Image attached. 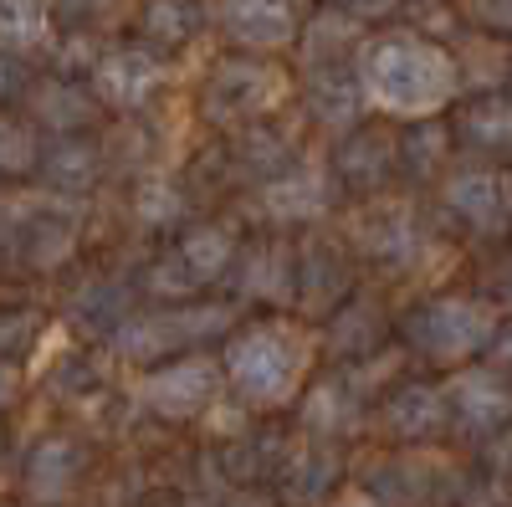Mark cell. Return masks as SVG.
I'll list each match as a JSON object with an SVG mask.
<instances>
[{
	"instance_id": "23",
	"label": "cell",
	"mask_w": 512,
	"mask_h": 507,
	"mask_svg": "<svg viewBox=\"0 0 512 507\" xmlns=\"http://www.w3.org/2000/svg\"><path fill=\"white\" fill-rule=\"evenodd\" d=\"M425 246V226L415 221V210L410 205H379L364 216L359 226V251L384 267H405L415 262V251Z\"/></svg>"
},
{
	"instance_id": "30",
	"label": "cell",
	"mask_w": 512,
	"mask_h": 507,
	"mask_svg": "<svg viewBox=\"0 0 512 507\" xmlns=\"http://www.w3.org/2000/svg\"><path fill=\"white\" fill-rule=\"evenodd\" d=\"M338 477V461L328 451H308V456H292L287 472H282V497L292 507H308V502H323V492L333 487Z\"/></svg>"
},
{
	"instance_id": "35",
	"label": "cell",
	"mask_w": 512,
	"mask_h": 507,
	"mask_svg": "<svg viewBox=\"0 0 512 507\" xmlns=\"http://www.w3.org/2000/svg\"><path fill=\"white\" fill-rule=\"evenodd\" d=\"M487 461H492L497 472H507V477H512V426L492 436V446H487Z\"/></svg>"
},
{
	"instance_id": "33",
	"label": "cell",
	"mask_w": 512,
	"mask_h": 507,
	"mask_svg": "<svg viewBox=\"0 0 512 507\" xmlns=\"http://www.w3.org/2000/svg\"><path fill=\"white\" fill-rule=\"evenodd\" d=\"M461 21L512 47V0H461Z\"/></svg>"
},
{
	"instance_id": "32",
	"label": "cell",
	"mask_w": 512,
	"mask_h": 507,
	"mask_svg": "<svg viewBox=\"0 0 512 507\" xmlns=\"http://www.w3.org/2000/svg\"><path fill=\"white\" fill-rule=\"evenodd\" d=\"M41 154H47V139H41L36 123L21 118V113H6V149H0V159H6V175H11V180L36 175Z\"/></svg>"
},
{
	"instance_id": "21",
	"label": "cell",
	"mask_w": 512,
	"mask_h": 507,
	"mask_svg": "<svg viewBox=\"0 0 512 507\" xmlns=\"http://www.w3.org/2000/svg\"><path fill=\"white\" fill-rule=\"evenodd\" d=\"M103 175V149L93 144V134H72V139H47V154H41L36 180L47 185V195H88Z\"/></svg>"
},
{
	"instance_id": "39",
	"label": "cell",
	"mask_w": 512,
	"mask_h": 507,
	"mask_svg": "<svg viewBox=\"0 0 512 507\" xmlns=\"http://www.w3.org/2000/svg\"><path fill=\"white\" fill-rule=\"evenodd\" d=\"M502 180H507V205H512V169H507V175H502Z\"/></svg>"
},
{
	"instance_id": "36",
	"label": "cell",
	"mask_w": 512,
	"mask_h": 507,
	"mask_svg": "<svg viewBox=\"0 0 512 507\" xmlns=\"http://www.w3.org/2000/svg\"><path fill=\"white\" fill-rule=\"evenodd\" d=\"M487 359H492V369H502V374L512 379V328H502V333H497V344L487 349Z\"/></svg>"
},
{
	"instance_id": "18",
	"label": "cell",
	"mask_w": 512,
	"mask_h": 507,
	"mask_svg": "<svg viewBox=\"0 0 512 507\" xmlns=\"http://www.w3.org/2000/svg\"><path fill=\"white\" fill-rule=\"evenodd\" d=\"M77 472H82V446L72 436H47V441H36L31 456H26L21 492H26L31 507H57V502H67Z\"/></svg>"
},
{
	"instance_id": "29",
	"label": "cell",
	"mask_w": 512,
	"mask_h": 507,
	"mask_svg": "<svg viewBox=\"0 0 512 507\" xmlns=\"http://www.w3.org/2000/svg\"><path fill=\"white\" fill-rule=\"evenodd\" d=\"M384 333V313L364 298H349L344 308L333 313V328H328V344L333 354H369Z\"/></svg>"
},
{
	"instance_id": "14",
	"label": "cell",
	"mask_w": 512,
	"mask_h": 507,
	"mask_svg": "<svg viewBox=\"0 0 512 507\" xmlns=\"http://www.w3.org/2000/svg\"><path fill=\"white\" fill-rule=\"evenodd\" d=\"M451 415L472 436H497L512 426V379L502 369H461L446 379Z\"/></svg>"
},
{
	"instance_id": "28",
	"label": "cell",
	"mask_w": 512,
	"mask_h": 507,
	"mask_svg": "<svg viewBox=\"0 0 512 507\" xmlns=\"http://www.w3.org/2000/svg\"><path fill=\"white\" fill-rule=\"evenodd\" d=\"M359 390L349 385V379H323V385L308 390L303 400V420H308V431H323V436H344L354 431V415H359Z\"/></svg>"
},
{
	"instance_id": "11",
	"label": "cell",
	"mask_w": 512,
	"mask_h": 507,
	"mask_svg": "<svg viewBox=\"0 0 512 507\" xmlns=\"http://www.w3.org/2000/svg\"><path fill=\"white\" fill-rule=\"evenodd\" d=\"M26 118L36 123L41 134L52 139H72V134H93L103 123V98L93 93L88 77H67V72H47L36 77V88L26 93Z\"/></svg>"
},
{
	"instance_id": "10",
	"label": "cell",
	"mask_w": 512,
	"mask_h": 507,
	"mask_svg": "<svg viewBox=\"0 0 512 507\" xmlns=\"http://www.w3.org/2000/svg\"><path fill=\"white\" fill-rule=\"evenodd\" d=\"M169 77V62L164 52L144 47V41H118V47H108L93 67V93L103 98L108 113H139Z\"/></svg>"
},
{
	"instance_id": "17",
	"label": "cell",
	"mask_w": 512,
	"mask_h": 507,
	"mask_svg": "<svg viewBox=\"0 0 512 507\" xmlns=\"http://www.w3.org/2000/svg\"><path fill=\"white\" fill-rule=\"evenodd\" d=\"M333 180H338L333 169L297 159L287 175L262 185V205H267L272 221H318V216H328V205H333Z\"/></svg>"
},
{
	"instance_id": "6",
	"label": "cell",
	"mask_w": 512,
	"mask_h": 507,
	"mask_svg": "<svg viewBox=\"0 0 512 507\" xmlns=\"http://www.w3.org/2000/svg\"><path fill=\"white\" fill-rule=\"evenodd\" d=\"M236 262H241L236 231L221 226V221H205V226L185 231L180 246L169 251L164 262H154V272H149V292H154V298H164V303H185V298H195L200 287L221 282Z\"/></svg>"
},
{
	"instance_id": "25",
	"label": "cell",
	"mask_w": 512,
	"mask_h": 507,
	"mask_svg": "<svg viewBox=\"0 0 512 507\" xmlns=\"http://www.w3.org/2000/svg\"><path fill=\"white\" fill-rule=\"evenodd\" d=\"M236 282H241L246 298L292 303V298H297V251L272 246V241L241 251V262H236Z\"/></svg>"
},
{
	"instance_id": "31",
	"label": "cell",
	"mask_w": 512,
	"mask_h": 507,
	"mask_svg": "<svg viewBox=\"0 0 512 507\" xmlns=\"http://www.w3.org/2000/svg\"><path fill=\"white\" fill-rule=\"evenodd\" d=\"M134 210H139V221L144 226H175L185 210H190V200H185V190L169 180V175H149V180H139V195H134Z\"/></svg>"
},
{
	"instance_id": "9",
	"label": "cell",
	"mask_w": 512,
	"mask_h": 507,
	"mask_svg": "<svg viewBox=\"0 0 512 507\" xmlns=\"http://www.w3.org/2000/svg\"><path fill=\"white\" fill-rule=\"evenodd\" d=\"M6 246L11 262H26L36 272H52L72 257L77 246V210L62 195L31 200V210H21V200H11L6 210Z\"/></svg>"
},
{
	"instance_id": "1",
	"label": "cell",
	"mask_w": 512,
	"mask_h": 507,
	"mask_svg": "<svg viewBox=\"0 0 512 507\" xmlns=\"http://www.w3.org/2000/svg\"><path fill=\"white\" fill-rule=\"evenodd\" d=\"M359 67H364L369 108L384 113V118H400V123L441 118L466 93L451 41H436L415 26H395V31L369 36Z\"/></svg>"
},
{
	"instance_id": "5",
	"label": "cell",
	"mask_w": 512,
	"mask_h": 507,
	"mask_svg": "<svg viewBox=\"0 0 512 507\" xmlns=\"http://www.w3.org/2000/svg\"><path fill=\"white\" fill-rule=\"evenodd\" d=\"M236 323L231 303H190V308H164V313H144V318H128L113 328V354L123 359H164V354H180L205 344L210 333H221Z\"/></svg>"
},
{
	"instance_id": "2",
	"label": "cell",
	"mask_w": 512,
	"mask_h": 507,
	"mask_svg": "<svg viewBox=\"0 0 512 507\" xmlns=\"http://www.w3.org/2000/svg\"><path fill=\"white\" fill-rule=\"evenodd\" d=\"M313 344L292 323H251L226 344V379L246 405H282L308 374Z\"/></svg>"
},
{
	"instance_id": "38",
	"label": "cell",
	"mask_w": 512,
	"mask_h": 507,
	"mask_svg": "<svg viewBox=\"0 0 512 507\" xmlns=\"http://www.w3.org/2000/svg\"><path fill=\"white\" fill-rule=\"evenodd\" d=\"M502 292H507V303H512V257H507V267H502Z\"/></svg>"
},
{
	"instance_id": "37",
	"label": "cell",
	"mask_w": 512,
	"mask_h": 507,
	"mask_svg": "<svg viewBox=\"0 0 512 507\" xmlns=\"http://www.w3.org/2000/svg\"><path fill=\"white\" fill-rule=\"evenodd\" d=\"M328 507H379V502H374V492H349V497H338Z\"/></svg>"
},
{
	"instance_id": "16",
	"label": "cell",
	"mask_w": 512,
	"mask_h": 507,
	"mask_svg": "<svg viewBox=\"0 0 512 507\" xmlns=\"http://www.w3.org/2000/svg\"><path fill=\"white\" fill-rule=\"evenodd\" d=\"M354 287V262L349 251H338L333 241H308L297 246V303L308 313H333L344 308Z\"/></svg>"
},
{
	"instance_id": "4",
	"label": "cell",
	"mask_w": 512,
	"mask_h": 507,
	"mask_svg": "<svg viewBox=\"0 0 512 507\" xmlns=\"http://www.w3.org/2000/svg\"><path fill=\"white\" fill-rule=\"evenodd\" d=\"M497 313L482 303V298H436V303H425L405 318V338L431 359V364H466V359H477L497 344Z\"/></svg>"
},
{
	"instance_id": "26",
	"label": "cell",
	"mask_w": 512,
	"mask_h": 507,
	"mask_svg": "<svg viewBox=\"0 0 512 507\" xmlns=\"http://www.w3.org/2000/svg\"><path fill=\"white\" fill-rule=\"evenodd\" d=\"M451 144H456L451 118L405 123V129H400V175H410V180H436V175H446Z\"/></svg>"
},
{
	"instance_id": "12",
	"label": "cell",
	"mask_w": 512,
	"mask_h": 507,
	"mask_svg": "<svg viewBox=\"0 0 512 507\" xmlns=\"http://www.w3.org/2000/svg\"><path fill=\"white\" fill-rule=\"evenodd\" d=\"M216 385H221L216 364L200 359V354H180V359H169V364L144 374L139 400L164 420H195L210 400H216Z\"/></svg>"
},
{
	"instance_id": "8",
	"label": "cell",
	"mask_w": 512,
	"mask_h": 507,
	"mask_svg": "<svg viewBox=\"0 0 512 507\" xmlns=\"http://www.w3.org/2000/svg\"><path fill=\"white\" fill-rule=\"evenodd\" d=\"M364 52L359 57H338V62H313L297 72V93H303V108L318 129L328 134H354L359 123H369V88H364Z\"/></svg>"
},
{
	"instance_id": "27",
	"label": "cell",
	"mask_w": 512,
	"mask_h": 507,
	"mask_svg": "<svg viewBox=\"0 0 512 507\" xmlns=\"http://www.w3.org/2000/svg\"><path fill=\"white\" fill-rule=\"evenodd\" d=\"M236 164L251 169L262 185H272L277 175H287V169L297 164V149L282 129H272V123H251V129L236 134Z\"/></svg>"
},
{
	"instance_id": "15",
	"label": "cell",
	"mask_w": 512,
	"mask_h": 507,
	"mask_svg": "<svg viewBox=\"0 0 512 507\" xmlns=\"http://www.w3.org/2000/svg\"><path fill=\"white\" fill-rule=\"evenodd\" d=\"M441 200L456 221H466L472 231H507L512 221V205H507V180L497 175V169H451V175L441 180Z\"/></svg>"
},
{
	"instance_id": "19",
	"label": "cell",
	"mask_w": 512,
	"mask_h": 507,
	"mask_svg": "<svg viewBox=\"0 0 512 507\" xmlns=\"http://www.w3.org/2000/svg\"><path fill=\"white\" fill-rule=\"evenodd\" d=\"M216 21L210 0H139V41L154 52H185L190 41Z\"/></svg>"
},
{
	"instance_id": "22",
	"label": "cell",
	"mask_w": 512,
	"mask_h": 507,
	"mask_svg": "<svg viewBox=\"0 0 512 507\" xmlns=\"http://www.w3.org/2000/svg\"><path fill=\"white\" fill-rule=\"evenodd\" d=\"M62 26L52 16V0H0V47L6 57L21 62H41L47 52H57Z\"/></svg>"
},
{
	"instance_id": "24",
	"label": "cell",
	"mask_w": 512,
	"mask_h": 507,
	"mask_svg": "<svg viewBox=\"0 0 512 507\" xmlns=\"http://www.w3.org/2000/svg\"><path fill=\"white\" fill-rule=\"evenodd\" d=\"M379 415H384V426H390L395 436H405V441H425V436H436L446 420H456L446 385H400L390 400H384Z\"/></svg>"
},
{
	"instance_id": "3",
	"label": "cell",
	"mask_w": 512,
	"mask_h": 507,
	"mask_svg": "<svg viewBox=\"0 0 512 507\" xmlns=\"http://www.w3.org/2000/svg\"><path fill=\"white\" fill-rule=\"evenodd\" d=\"M292 93L287 72L272 57H251V52H226L200 82V118L210 129L241 134L251 123H267L282 98Z\"/></svg>"
},
{
	"instance_id": "7",
	"label": "cell",
	"mask_w": 512,
	"mask_h": 507,
	"mask_svg": "<svg viewBox=\"0 0 512 507\" xmlns=\"http://www.w3.org/2000/svg\"><path fill=\"white\" fill-rule=\"evenodd\" d=\"M210 11H216V31L231 41V52L251 57H277L297 47L308 26L303 0H210Z\"/></svg>"
},
{
	"instance_id": "13",
	"label": "cell",
	"mask_w": 512,
	"mask_h": 507,
	"mask_svg": "<svg viewBox=\"0 0 512 507\" xmlns=\"http://www.w3.org/2000/svg\"><path fill=\"white\" fill-rule=\"evenodd\" d=\"M333 175L354 190H379L400 175V129L390 123H359L354 134L338 139Z\"/></svg>"
},
{
	"instance_id": "34",
	"label": "cell",
	"mask_w": 512,
	"mask_h": 507,
	"mask_svg": "<svg viewBox=\"0 0 512 507\" xmlns=\"http://www.w3.org/2000/svg\"><path fill=\"white\" fill-rule=\"evenodd\" d=\"M318 6H333V11H349V16H359V21H379V16H390V11H400L405 0H318Z\"/></svg>"
},
{
	"instance_id": "20",
	"label": "cell",
	"mask_w": 512,
	"mask_h": 507,
	"mask_svg": "<svg viewBox=\"0 0 512 507\" xmlns=\"http://www.w3.org/2000/svg\"><path fill=\"white\" fill-rule=\"evenodd\" d=\"M451 129L456 144L477 154H512V88L461 98V108L451 113Z\"/></svg>"
}]
</instances>
